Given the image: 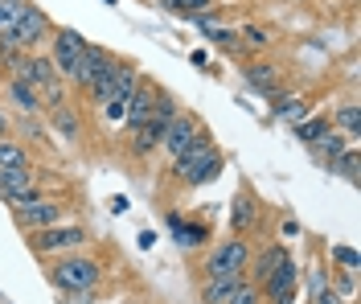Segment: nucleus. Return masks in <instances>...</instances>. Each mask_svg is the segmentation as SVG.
I'll return each mask as SVG.
<instances>
[{
    "label": "nucleus",
    "mask_w": 361,
    "mask_h": 304,
    "mask_svg": "<svg viewBox=\"0 0 361 304\" xmlns=\"http://www.w3.org/2000/svg\"><path fill=\"white\" fill-rule=\"evenodd\" d=\"M226 169V152L218 148V140L209 136V132H197V140L189 144L180 157H173V181L185 189H197V186H209V181H218Z\"/></svg>",
    "instance_id": "f257e3e1"
},
{
    "label": "nucleus",
    "mask_w": 361,
    "mask_h": 304,
    "mask_svg": "<svg viewBox=\"0 0 361 304\" xmlns=\"http://www.w3.org/2000/svg\"><path fill=\"white\" fill-rule=\"evenodd\" d=\"M45 276H49V284L66 296V292H90V288H99V284H103V276H107V267H103V259L74 251V255L54 259Z\"/></svg>",
    "instance_id": "f03ea898"
},
{
    "label": "nucleus",
    "mask_w": 361,
    "mask_h": 304,
    "mask_svg": "<svg viewBox=\"0 0 361 304\" xmlns=\"http://www.w3.org/2000/svg\"><path fill=\"white\" fill-rule=\"evenodd\" d=\"M90 243V231L82 222H58V226H45V231H33L29 234V251L42 259H62V255H74Z\"/></svg>",
    "instance_id": "7ed1b4c3"
},
{
    "label": "nucleus",
    "mask_w": 361,
    "mask_h": 304,
    "mask_svg": "<svg viewBox=\"0 0 361 304\" xmlns=\"http://www.w3.org/2000/svg\"><path fill=\"white\" fill-rule=\"evenodd\" d=\"M49 66H54V74L62 78V83H70L74 74H78V62H82V54H87V37L78 33V29H70V25H54V33H49Z\"/></svg>",
    "instance_id": "20e7f679"
},
{
    "label": "nucleus",
    "mask_w": 361,
    "mask_h": 304,
    "mask_svg": "<svg viewBox=\"0 0 361 304\" xmlns=\"http://www.w3.org/2000/svg\"><path fill=\"white\" fill-rule=\"evenodd\" d=\"M13 206V218H17V226L25 234L33 231H45V226H58V222H66V206L58 202V197H42V193H29V197H17V202H8Z\"/></svg>",
    "instance_id": "39448f33"
},
{
    "label": "nucleus",
    "mask_w": 361,
    "mask_h": 304,
    "mask_svg": "<svg viewBox=\"0 0 361 304\" xmlns=\"http://www.w3.org/2000/svg\"><path fill=\"white\" fill-rule=\"evenodd\" d=\"M247 263H250V243L238 238V234H230V238H222V243L209 247V255H205V263H202V280L247 272Z\"/></svg>",
    "instance_id": "423d86ee"
},
{
    "label": "nucleus",
    "mask_w": 361,
    "mask_h": 304,
    "mask_svg": "<svg viewBox=\"0 0 361 304\" xmlns=\"http://www.w3.org/2000/svg\"><path fill=\"white\" fill-rule=\"evenodd\" d=\"M115 58L111 49H103V46H87V54H82V62H78V74L70 78V87L74 91H82V95H90V91H99L107 78H111V71H115Z\"/></svg>",
    "instance_id": "0eeeda50"
},
{
    "label": "nucleus",
    "mask_w": 361,
    "mask_h": 304,
    "mask_svg": "<svg viewBox=\"0 0 361 304\" xmlns=\"http://www.w3.org/2000/svg\"><path fill=\"white\" fill-rule=\"evenodd\" d=\"M226 218H230V234H238V238L255 234L259 222H263V197L243 181V186L234 189V197H230V214Z\"/></svg>",
    "instance_id": "6e6552de"
},
{
    "label": "nucleus",
    "mask_w": 361,
    "mask_h": 304,
    "mask_svg": "<svg viewBox=\"0 0 361 304\" xmlns=\"http://www.w3.org/2000/svg\"><path fill=\"white\" fill-rule=\"evenodd\" d=\"M49 33H54L49 13L37 8V4H29V8L21 13V21H17V29H13V37H8V42L21 49V54H37V46L49 42Z\"/></svg>",
    "instance_id": "1a4fd4ad"
},
{
    "label": "nucleus",
    "mask_w": 361,
    "mask_h": 304,
    "mask_svg": "<svg viewBox=\"0 0 361 304\" xmlns=\"http://www.w3.org/2000/svg\"><path fill=\"white\" fill-rule=\"evenodd\" d=\"M135 83H140V66L135 62H128V58H119L115 62V71H111V78L99 87V91H90L87 99H90V107H107V103H123L128 95L135 91Z\"/></svg>",
    "instance_id": "9d476101"
},
{
    "label": "nucleus",
    "mask_w": 361,
    "mask_h": 304,
    "mask_svg": "<svg viewBox=\"0 0 361 304\" xmlns=\"http://www.w3.org/2000/svg\"><path fill=\"white\" fill-rule=\"evenodd\" d=\"M197 132H202V119L193 116V111H185V107H180L177 116L169 119V128H164V140H160V152H164L169 161H173V157H180V152H185L189 144L197 140Z\"/></svg>",
    "instance_id": "9b49d317"
},
{
    "label": "nucleus",
    "mask_w": 361,
    "mask_h": 304,
    "mask_svg": "<svg viewBox=\"0 0 361 304\" xmlns=\"http://www.w3.org/2000/svg\"><path fill=\"white\" fill-rule=\"evenodd\" d=\"M243 83H247L259 99H267V103L275 99V95H283V71H279L275 62H263V58L243 62Z\"/></svg>",
    "instance_id": "f8f14e48"
},
{
    "label": "nucleus",
    "mask_w": 361,
    "mask_h": 304,
    "mask_svg": "<svg viewBox=\"0 0 361 304\" xmlns=\"http://www.w3.org/2000/svg\"><path fill=\"white\" fill-rule=\"evenodd\" d=\"M300 276H304V267H300V259L288 251V255L279 259V267L267 276V284L259 288V292H263V300H275V296H295V292H300Z\"/></svg>",
    "instance_id": "ddd939ff"
},
{
    "label": "nucleus",
    "mask_w": 361,
    "mask_h": 304,
    "mask_svg": "<svg viewBox=\"0 0 361 304\" xmlns=\"http://www.w3.org/2000/svg\"><path fill=\"white\" fill-rule=\"evenodd\" d=\"M152 99H157V83L140 74L135 91L128 95V111H123V128H128V136H132L140 123H148V119H152Z\"/></svg>",
    "instance_id": "4468645a"
},
{
    "label": "nucleus",
    "mask_w": 361,
    "mask_h": 304,
    "mask_svg": "<svg viewBox=\"0 0 361 304\" xmlns=\"http://www.w3.org/2000/svg\"><path fill=\"white\" fill-rule=\"evenodd\" d=\"M29 193H42L33 164H25V169H0V197L4 202H17V197H29Z\"/></svg>",
    "instance_id": "2eb2a0df"
},
{
    "label": "nucleus",
    "mask_w": 361,
    "mask_h": 304,
    "mask_svg": "<svg viewBox=\"0 0 361 304\" xmlns=\"http://www.w3.org/2000/svg\"><path fill=\"white\" fill-rule=\"evenodd\" d=\"M288 255V247L283 243H271V247H259V251H250V263H247V284H255V288H263L267 284V276L279 267V259Z\"/></svg>",
    "instance_id": "dca6fc26"
},
{
    "label": "nucleus",
    "mask_w": 361,
    "mask_h": 304,
    "mask_svg": "<svg viewBox=\"0 0 361 304\" xmlns=\"http://www.w3.org/2000/svg\"><path fill=\"white\" fill-rule=\"evenodd\" d=\"M13 78L29 83L37 95H42L45 87H54V83H58V74H54V66H49V58H45V54H25L21 66L13 71Z\"/></svg>",
    "instance_id": "f3484780"
},
{
    "label": "nucleus",
    "mask_w": 361,
    "mask_h": 304,
    "mask_svg": "<svg viewBox=\"0 0 361 304\" xmlns=\"http://www.w3.org/2000/svg\"><path fill=\"white\" fill-rule=\"evenodd\" d=\"M4 99H8V103H13V107L21 111V116H42V111H45V107H42V95L33 91L29 83L13 78V74L4 78Z\"/></svg>",
    "instance_id": "a211bd4d"
},
{
    "label": "nucleus",
    "mask_w": 361,
    "mask_h": 304,
    "mask_svg": "<svg viewBox=\"0 0 361 304\" xmlns=\"http://www.w3.org/2000/svg\"><path fill=\"white\" fill-rule=\"evenodd\" d=\"M164 128H169V123H160V119H148V123H140V128H135V132H132V157H135V161H148L152 152H160Z\"/></svg>",
    "instance_id": "6ab92c4d"
},
{
    "label": "nucleus",
    "mask_w": 361,
    "mask_h": 304,
    "mask_svg": "<svg viewBox=\"0 0 361 304\" xmlns=\"http://www.w3.org/2000/svg\"><path fill=\"white\" fill-rule=\"evenodd\" d=\"M247 284V276L243 272H234V276H214V280L202 284V304H226L238 288Z\"/></svg>",
    "instance_id": "aec40b11"
},
{
    "label": "nucleus",
    "mask_w": 361,
    "mask_h": 304,
    "mask_svg": "<svg viewBox=\"0 0 361 304\" xmlns=\"http://www.w3.org/2000/svg\"><path fill=\"white\" fill-rule=\"evenodd\" d=\"M304 116H308V99H300V95H275V99H271V119H275V123L295 128Z\"/></svg>",
    "instance_id": "412c9836"
},
{
    "label": "nucleus",
    "mask_w": 361,
    "mask_h": 304,
    "mask_svg": "<svg viewBox=\"0 0 361 304\" xmlns=\"http://www.w3.org/2000/svg\"><path fill=\"white\" fill-rule=\"evenodd\" d=\"M345 148H349V136H341V132H333V128H329V132H324V136H320L308 152H312V161L329 173V169H333V161H337Z\"/></svg>",
    "instance_id": "4be33fe9"
},
{
    "label": "nucleus",
    "mask_w": 361,
    "mask_h": 304,
    "mask_svg": "<svg viewBox=\"0 0 361 304\" xmlns=\"http://www.w3.org/2000/svg\"><path fill=\"white\" fill-rule=\"evenodd\" d=\"M329 128L341 132V136H349V144H357L361 140V107L357 103H341V107H333Z\"/></svg>",
    "instance_id": "5701e85b"
},
{
    "label": "nucleus",
    "mask_w": 361,
    "mask_h": 304,
    "mask_svg": "<svg viewBox=\"0 0 361 304\" xmlns=\"http://www.w3.org/2000/svg\"><path fill=\"white\" fill-rule=\"evenodd\" d=\"M49 123H54V132H58L66 144L82 140V116H78L70 103H66V107H58V111H49Z\"/></svg>",
    "instance_id": "b1692460"
},
{
    "label": "nucleus",
    "mask_w": 361,
    "mask_h": 304,
    "mask_svg": "<svg viewBox=\"0 0 361 304\" xmlns=\"http://www.w3.org/2000/svg\"><path fill=\"white\" fill-rule=\"evenodd\" d=\"M329 173H333V177H341V181H349V186H361V152H357V144H349L337 161H333V169H329Z\"/></svg>",
    "instance_id": "393cba45"
},
{
    "label": "nucleus",
    "mask_w": 361,
    "mask_h": 304,
    "mask_svg": "<svg viewBox=\"0 0 361 304\" xmlns=\"http://www.w3.org/2000/svg\"><path fill=\"white\" fill-rule=\"evenodd\" d=\"M205 238H209L205 222H185L180 218L177 226H173V243H177L180 251H197V247H205Z\"/></svg>",
    "instance_id": "a878e982"
},
{
    "label": "nucleus",
    "mask_w": 361,
    "mask_h": 304,
    "mask_svg": "<svg viewBox=\"0 0 361 304\" xmlns=\"http://www.w3.org/2000/svg\"><path fill=\"white\" fill-rule=\"evenodd\" d=\"M324 132H329V116H304V119L292 128V136L304 144V148H312V144L324 136Z\"/></svg>",
    "instance_id": "bb28decb"
},
{
    "label": "nucleus",
    "mask_w": 361,
    "mask_h": 304,
    "mask_svg": "<svg viewBox=\"0 0 361 304\" xmlns=\"http://www.w3.org/2000/svg\"><path fill=\"white\" fill-rule=\"evenodd\" d=\"M329 276H333V272H329V267H324L320 259H312V263L304 267V276H300V280L308 284V292H304V304H308V300H316V296H320V292L329 288Z\"/></svg>",
    "instance_id": "cd10ccee"
},
{
    "label": "nucleus",
    "mask_w": 361,
    "mask_h": 304,
    "mask_svg": "<svg viewBox=\"0 0 361 304\" xmlns=\"http://www.w3.org/2000/svg\"><path fill=\"white\" fill-rule=\"evenodd\" d=\"M25 164H33L29 148L21 140H13V136H4L0 140V169H25Z\"/></svg>",
    "instance_id": "c85d7f7f"
},
{
    "label": "nucleus",
    "mask_w": 361,
    "mask_h": 304,
    "mask_svg": "<svg viewBox=\"0 0 361 304\" xmlns=\"http://www.w3.org/2000/svg\"><path fill=\"white\" fill-rule=\"evenodd\" d=\"M25 8H29V0H0V37H13Z\"/></svg>",
    "instance_id": "c756f323"
},
{
    "label": "nucleus",
    "mask_w": 361,
    "mask_h": 304,
    "mask_svg": "<svg viewBox=\"0 0 361 304\" xmlns=\"http://www.w3.org/2000/svg\"><path fill=\"white\" fill-rule=\"evenodd\" d=\"M164 13H177V17H197V13H205V8H214V0H157Z\"/></svg>",
    "instance_id": "7c9ffc66"
},
{
    "label": "nucleus",
    "mask_w": 361,
    "mask_h": 304,
    "mask_svg": "<svg viewBox=\"0 0 361 304\" xmlns=\"http://www.w3.org/2000/svg\"><path fill=\"white\" fill-rule=\"evenodd\" d=\"M238 42H243V49H267L271 33L263 25H243V29H238Z\"/></svg>",
    "instance_id": "2f4dec72"
},
{
    "label": "nucleus",
    "mask_w": 361,
    "mask_h": 304,
    "mask_svg": "<svg viewBox=\"0 0 361 304\" xmlns=\"http://www.w3.org/2000/svg\"><path fill=\"white\" fill-rule=\"evenodd\" d=\"M177 111H180V103H177V99H173L169 91H160V87H157V99H152V119L169 123V119L177 116Z\"/></svg>",
    "instance_id": "473e14b6"
},
{
    "label": "nucleus",
    "mask_w": 361,
    "mask_h": 304,
    "mask_svg": "<svg viewBox=\"0 0 361 304\" xmlns=\"http://www.w3.org/2000/svg\"><path fill=\"white\" fill-rule=\"evenodd\" d=\"M329 259L337 263L341 272H361V255L353 251V247H349V243H337V247L329 251Z\"/></svg>",
    "instance_id": "72a5a7b5"
},
{
    "label": "nucleus",
    "mask_w": 361,
    "mask_h": 304,
    "mask_svg": "<svg viewBox=\"0 0 361 304\" xmlns=\"http://www.w3.org/2000/svg\"><path fill=\"white\" fill-rule=\"evenodd\" d=\"M226 304H263V292H259L255 284H243V288H238V292H234Z\"/></svg>",
    "instance_id": "f704fd0d"
},
{
    "label": "nucleus",
    "mask_w": 361,
    "mask_h": 304,
    "mask_svg": "<svg viewBox=\"0 0 361 304\" xmlns=\"http://www.w3.org/2000/svg\"><path fill=\"white\" fill-rule=\"evenodd\" d=\"M21 132L29 136V140H42V136H45V128H42V123H33V116L21 119Z\"/></svg>",
    "instance_id": "c9c22d12"
},
{
    "label": "nucleus",
    "mask_w": 361,
    "mask_h": 304,
    "mask_svg": "<svg viewBox=\"0 0 361 304\" xmlns=\"http://www.w3.org/2000/svg\"><path fill=\"white\" fill-rule=\"evenodd\" d=\"M90 296H94V288H90V292H66L62 304H90Z\"/></svg>",
    "instance_id": "e433bc0d"
},
{
    "label": "nucleus",
    "mask_w": 361,
    "mask_h": 304,
    "mask_svg": "<svg viewBox=\"0 0 361 304\" xmlns=\"http://www.w3.org/2000/svg\"><path fill=\"white\" fill-rule=\"evenodd\" d=\"M128 206H132V202H128L123 193H115V197H111V214H123V210H128Z\"/></svg>",
    "instance_id": "4c0bfd02"
},
{
    "label": "nucleus",
    "mask_w": 361,
    "mask_h": 304,
    "mask_svg": "<svg viewBox=\"0 0 361 304\" xmlns=\"http://www.w3.org/2000/svg\"><path fill=\"white\" fill-rule=\"evenodd\" d=\"M140 247H144V251H152V247H157V234L144 231V234H140Z\"/></svg>",
    "instance_id": "58836bf2"
},
{
    "label": "nucleus",
    "mask_w": 361,
    "mask_h": 304,
    "mask_svg": "<svg viewBox=\"0 0 361 304\" xmlns=\"http://www.w3.org/2000/svg\"><path fill=\"white\" fill-rule=\"evenodd\" d=\"M295 234H300V222H295V218H288V222H283V238H295Z\"/></svg>",
    "instance_id": "ea45409f"
},
{
    "label": "nucleus",
    "mask_w": 361,
    "mask_h": 304,
    "mask_svg": "<svg viewBox=\"0 0 361 304\" xmlns=\"http://www.w3.org/2000/svg\"><path fill=\"white\" fill-rule=\"evenodd\" d=\"M189 62H193V66H205V62H209V54H205V49H193V54H189Z\"/></svg>",
    "instance_id": "a19ab883"
},
{
    "label": "nucleus",
    "mask_w": 361,
    "mask_h": 304,
    "mask_svg": "<svg viewBox=\"0 0 361 304\" xmlns=\"http://www.w3.org/2000/svg\"><path fill=\"white\" fill-rule=\"evenodd\" d=\"M263 304H300V292L295 296H275V300H263Z\"/></svg>",
    "instance_id": "79ce46f5"
},
{
    "label": "nucleus",
    "mask_w": 361,
    "mask_h": 304,
    "mask_svg": "<svg viewBox=\"0 0 361 304\" xmlns=\"http://www.w3.org/2000/svg\"><path fill=\"white\" fill-rule=\"evenodd\" d=\"M8 136V116H4V107H0V140Z\"/></svg>",
    "instance_id": "37998d69"
},
{
    "label": "nucleus",
    "mask_w": 361,
    "mask_h": 304,
    "mask_svg": "<svg viewBox=\"0 0 361 304\" xmlns=\"http://www.w3.org/2000/svg\"><path fill=\"white\" fill-rule=\"evenodd\" d=\"M103 4H119V0H103Z\"/></svg>",
    "instance_id": "c03bdc74"
},
{
    "label": "nucleus",
    "mask_w": 361,
    "mask_h": 304,
    "mask_svg": "<svg viewBox=\"0 0 361 304\" xmlns=\"http://www.w3.org/2000/svg\"><path fill=\"white\" fill-rule=\"evenodd\" d=\"M0 74H4V66H0Z\"/></svg>",
    "instance_id": "a18cd8bd"
}]
</instances>
